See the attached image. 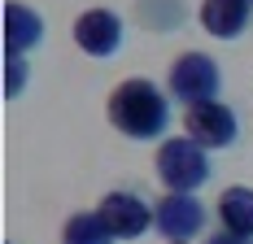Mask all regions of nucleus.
<instances>
[{"instance_id": "obj_1", "label": "nucleus", "mask_w": 253, "mask_h": 244, "mask_svg": "<svg viewBox=\"0 0 253 244\" xmlns=\"http://www.w3.org/2000/svg\"><path fill=\"white\" fill-rule=\"evenodd\" d=\"M109 122L126 140H162L170 126V100L153 79H123L109 92Z\"/></svg>"}, {"instance_id": "obj_2", "label": "nucleus", "mask_w": 253, "mask_h": 244, "mask_svg": "<svg viewBox=\"0 0 253 244\" xmlns=\"http://www.w3.org/2000/svg\"><path fill=\"white\" fill-rule=\"evenodd\" d=\"M157 179L166 183V192H197L210 179V153L188 135H170L157 148Z\"/></svg>"}, {"instance_id": "obj_3", "label": "nucleus", "mask_w": 253, "mask_h": 244, "mask_svg": "<svg viewBox=\"0 0 253 244\" xmlns=\"http://www.w3.org/2000/svg\"><path fill=\"white\" fill-rule=\"evenodd\" d=\"M223 92V70L214 57L205 52H183L175 66H170V96L183 100L188 109L192 105H205V100H218Z\"/></svg>"}, {"instance_id": "obj_4", "label": "nucleus", "mask_w": 253, "mask_h": 244, "mask_svg": "<svg viewBox=\"0 0 253 244\" xmlns=\"http://www.w3.org/2000/svg\"><path fill=\"white\" fill-rule=\"evenodd\" d=\"M183 131H188V140H197L205 153H210V148H231L236 135H240V118H236V109L223 105V100H205V105H192V109L183 114Z\"/></svg>"}, {"instance_id": "obj_5", "label": "nucleus", "mask_w": 253, "mask_h": 244, "mask_svg": "<svg viewBox=\"0 0 253 244\" xmlns=\"http://www.w3.org/2000/svg\"><path fill=\"white\" fill-rule=\"evenodd\" d=\"M96 214L105 218V227H109L118 240H140V236H149V227H153V205L140 192L101 196V209H96Z\"/></svg>"}, {"instance_id": "obj_6", "label": "nucleus", "mask_w": 253, "mask_h": 244, "mask_svg": "<svg viewBox=\"0 0 253 244\" xmlns=\"http://www.w3.org/2000/svg\"><path fill=\"white\" fill-rule=\"evenodd\" d=\"M153 227L166 240H192L205 227V205L192 192H166L153 205Z\"/></svg>"}, {"instance_id": "obj_7", "label": "nucleus", "mask_w": 253, "mask_h": 244, "mask_svg": "<svg viewBox=\"0 0 253 244\" xmlns=\"http://www.w3.org/2000/svg\"><path fill=\"white\" fill-rule=\"evenodd\" d=\"M75 44L87 57H114L123 48V18L114 9H87V13H79Z\"/></svg>"}, {"instance_id": "obj_8", "label": "nucleus", "mask_w": 253, "mask_h": 244, "mask_svg": "<svg viewBox=\"0 0 253 244\" xmlns=\"http://www.w3.org/2000/svg\"><path fill=\"white\" fill-rule=\"evenodd\" d=\"M40 44H44V18L22 0H9L4 4V52L22 57V52H35Z\"/></svg>"}, {"instance_id": "obj_9", "label": "nucleus", "mask_w": 253, "mask_h": 244, "mask_svg": "<svg viewBox=\"0 0 253 244\" xmlns=\"http://www.w3.org/2000/svg\"><path fill=\"white\" fill-rule=\"evenodd\" d=\"M249 0H201V26L214 40H240L249 31Z\"/></svg>"}, {"instance_id": "obj_10", "label": "nucleus", "mask_w": 253, "mask_h": 244, "mask_svg": "<svg viewBox=\"0 0 253 244\" xmlns=\"http://www.w3.org/2000/svg\"><path fill=\"white\" fill-rule=\"evenodd\" d=\"M218 222H223V231L231 236H245L253 240V188H227V192L218 196Z\"/></svg>"}, {"instance_id": "obj_11", "label": "nucleus", "mask_w": 253, "mask_h": 244, "mask_svg": "<svg viewBox=\"0 0 253 244\" xmlns=\"http://www.w3.org/2000/svg\"><path fill=\"white\" fill-rule=\"evenodd\" d=\"M61 244H118V236L105 227V218L92 209V214H70L66 227H61Z\"/></svg>"}, {"instance_id": "obj_12", "label": "nucleus", "mask_w": 253, "mask_h": 244, "mask_svg": "<svg viewBox=\"0 0 253 244\" xmlns=\"http://www.w3.org/2000/svg\"><path fill=\"white\" fill-rule=\"evenodd\" d=\"M4 61H9V74H4V96L13 100L18 92H22V83H26V57H13V52H4Z\"/></svg>"}, {"instance_id": "obj_13", "label": "nucleus", "mask_w": 253, "mask_h": 244, "mask_svg": "<svg viewBox=\"0 0 253 244\" xmlns=\"http://www.w3.org/2000/svg\"><path fill=\"white\" fill-rule=\"evenodd\" d=\"M205 244H253V240H245V236H231V231H214Z\"/></svg>"}, {"instance_id": "obj_14", "label": "nucleus", "mask_w": 253, "mask_h": 244, "mask_svg": "<svg viewBox=\"0 0 253 244\" xmlns=\"http://www.w3.org/2000/svg\"><path fill=\"white\" fill-rule=\"evenodd\" d=\"M166 244H188V240H166Z\"/></svg>"}, {"instance_id": "obj_15", "label": "nucleus", "mask_w": 253, "mask_h": 244, "mask_svg": "<svg viewBox=\"0 0 253 244\" xmlns=\"http://www.w3.org/2000/svg\"><path fill=\"white\" fill-rule=\"evenodd\" d=\"M249 4H253V0H249Z\"/></svg>"}]
</instances>
